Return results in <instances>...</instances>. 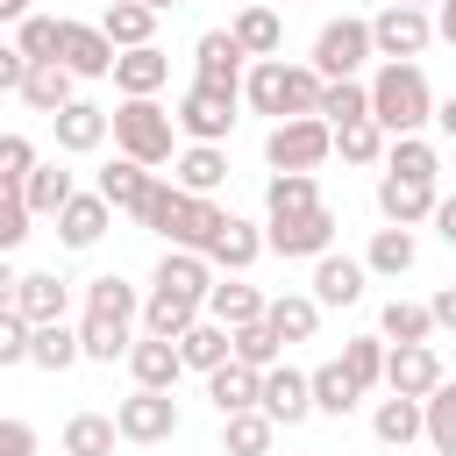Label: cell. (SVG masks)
Wrapping results in <instances>:
<instances>
[{"mask_svg": "<svg viewBox=\"0 0 456 456\" xmlns=\"http://www.w3.org/2000/svg\"><path fill=\"white\" fill-rule=\"evenodd\" d=\"M321 93H328V78H321L314 64H285V57H264V64H249V78H242L249 114H271V128H278V121H299V114H321Z\"/></svg>", "mask_w": 456, "mask_h": 456, "instance_id": "obj_1", "label": "cell"}, {"mask_svg": "<svg viewBox=\"0 0 456 456\" xmlns=\"http://www.w3.org/2000/svg\"><path fill=\"white\" fill-rule=\"evenodd\" d=\"M435 86H428V71L420 64H378L370 71V121L385 128V135H420L428 121H435Z\"/></svg>", "mask_w": 456, "mask_h": 456, "instance_id": "obj_2", "label": "cell"}, {"mask_svg": "<svg viewBox=\"0 0 456 456\" xmlns=\"http://www.w3.org/2000/svg\"><path fill=\"white\" fill-rule=\"evenodd\" d=\"M171 128H178V114L171 107H157V100H121L114 107V150L121 157H135V164H178L171 157Z\"/></svg>", "mask_w": 456, "mask_h": 456, "instance_id": "obj_3", "label": "cell"}, {"mask_svg": "<svg viewBox=\"0 0 456 456\" xmlns=\"http://www.w3.org/2000/svg\"><path fill=\"white\" fill-rule=\"evenodd\" d=\"M328 157H335V128H328L321 114L278 121V128L264 135V164H271V171H314V164H328Z\"/></svg>", "mask_w": 456, "mask_h": 456, "instance_id": "obj_4", "label": "cell"}, {"mask_svg": "<svg viewBox=\"0 0 456 456\" xmlns=\"http://www.w3.org/2000/svg\"><path fill=\"white\" fill-rule=\"evenodd\" d=\"M363 57H378L370 21H363V14H342V21H328V28L314 36V57H306V64H314L321 78H356Z\"/></svg>", "mask_w": 456, "mask_h": 456, "instance_id": "obj_5", "label": "cell"}, {"mask_svg": "<svg viewBox=\"0 0 456 456\" xmlns=\"http://www.w3.org/2000/svg\"><path fill=\"white\" fill-rule=\"evenodd\" d=\"M370 43H378V57L385 64H413L428 43H435V14L428 7H385V14H370Z\"/></svg>", "mask_w": 456, "mask_h": 456, "instance_id": "obj_6", "label": "cell"}, {"mask_svg": "<svg viewBox=\"0 0 456 456\" xmlns=\"http://www.w3.org/2000/svg\"><path fill=\"white\" fill-rule=\"evenodd\" d=\"M235 100H242V93H228V86H200V78H192V86L178 93L171 114H178V128H185L192 142H221V135L235 128Z\"/></svg>", "mask_w": 456, "mask_h": 456, "instance_id": "obj_7", "label": "cell"}, {"mask_svg": "<svg viewBox=\"0 0 456 456\" xmlns=\"http://www.w3.org/2000/svg\"><path fill=\"white\" fill-rule=\"evenodd\" d=\"M114 428H121V442H142V449H150V442H171V435H178V399L135 385V392L114 406Z\"/></svg>", "mask_w": 456, "mask_h": 456, "instance_id": "obj_8", "label": "cell"}, {"mask_svg": "<svg viewBox=\"0 0 456 456\" xmlns=\"http://www.w3.org/2000/svg\"><path fill=\"white\" fill-rule=\"evenodd\" d=\"M264 242H271V256H328L335 249V207H314V214H285V221H271L264 228Z\"/></svg>", "mask_w": 456, "mask_h": 456, "instance_id": "obj_9", "label": "cell"}, {"mask_svg": "<svg viewBox=\"0 0 456 456\" xmlns=\"http://www.w3.org/2000/svg\"><path fill=\"white\" fill-rule=\"evenodd\" d=\"M57 64H64L71 78H114L121 50L107 43L100 21H71V14H64V50H57Z\"/></svg>", "mask_w": 456, "mask_h": 456, "instance_id": "obj_10", "label": "cell"}, {"mask_svg": "<svg viewBox=\"0 0 456 456\" xmlns=\"http://www.w3.org/2000/svg\"><path fill=\"white\" fill-rule=\"evenodd\" d=\"M449 378H442V356H435V342H406V349H392V363H385V392H399V399H435Z\"/></svg>", "mask_w": 456, "mask_h": 456, "instance_id": "obj_11", "label": "cell"}, {"mask_svg": "<svg viewBox=\"0 0 456 456\" xmlns=\"http://www.w3.org/2000/svg\"><path fill=\"white\" fill-rule=\"evenodd\" d=\"M242 57H249V50L235 43V28H207V36L192 43V78H200V86H228V93H242V78H249Z\"/></svg>", "mask_w": 456, "mask_h": 456, "instance_id": "obj_12", "label": "cell"}, {"mask_svg": "<svg viewBox=\"0 0 456 456\" xmlns=\"http://www.w3.org/2000/svg\"><path fill=\"white\" fill-rule=\"evenodd\" d=\"M0 306H14V314H28L36 328H50V321H64V306H71V285L57 278V271H21L14 285H7V299Z\"/></svg>", "mask_w": 456, "mask_h": 456, "instance_id": "obj_13", "label": "cell"}, {"mask_svg": "<svg viewBox=\"0 0 456 456\" xmlns=\"http://www.w3.org/2000/svg\"><path fill=\"white\" fill-rule=\"evenodd\" d=\"M435 207H442V192H435L428 178H399V171H385V178H378V214H385L392 228L435 221Z\"/></svg>", "mask_w": 456, "mask_h": 456, "instance_id": "obj_14", "label": "cell"}, {"mask_svg": "<svg viewBox=\"0 0 456 456\" xmlns=\"http://www.w3.org/2000/svg\"><path fill=\"white\" fill-rule=\"evenodd\" d=\"M50 135H57V150H64V157H93V150L114 135V114H107V107H93V100H71V107L50 121Z\"/></svg>", "mask_w": 456, "mask_h": 456, "instance_id": "obj_15", "label": "cell"}, {"mask_svg": "<svg viewBox=\"0 0 456 456\" xmlns=\"http://www.w3.org/2000/svg\"><path fill=\"white\" fill-rule=\"evenodd\" d=\"M264 413H271L278 428H299V420L314 413V370H292V363L264 370Z\"/></svg>", "mask_w": 456, "mask_h": 456, "instance_id": "obj_16", "label": "cell"}, {"mask_svg": "<svg viewBox=\"0 0 456 456\" xmlns=\"http://www.w3.org/2000/svg\"><path fill=\"white\" fill-rule=\"evenodd\" d=\"M164 86H171V57H164L157 43L121 50V64H114V93H121V100H157Z\"/></svg>", "mask_w": 456, "mask_h": 456, "instance_id": "obj_17", "label": "cell"}, {"mask_svg": "<svg viewBox=\"0 0 456 456\" xmlns=\"http://www.w3.org/2000/svg\"><path fill=\"white\" fill-rule=\"evenodd\" d=\"M200 321H207V299L171 292V285H150V299H142V328H150V335L178 342V335H185V328H200Z\"/></svg>", "mask_w": 456, "mask_h": 456, "instance_id": "obj_18", "label": "cell"}, {"mask_svg": "<svg viewBox=\"0 0 456 456\" xmlns=\"http://www.w3.org/2000/svg\"><path fill=\"white\" fill-rule=\"evenodd\" d=\"M264 249H271V242H264V228H249L242 214H228V221L214 228V242H207V264H214V271H235V278H242V271H249V264H256Z\"/></svg>", "mask_w": 456, "mask_h": 456, "instance_id": "obj_19", "label": "cell"}, {"mask_svg": "<svg viewBox=\"0 0 456 456\" xmlns=\"http://www.w3.org/2000/svg\"><path fill=\"white\" fill-rule=\"evenodd\" d=\"M228 221V207H214V200H200V192H185L178 200V214H171V228H164V242L171 249H200L207 256V242H214V228Z\"/></svg>", "mask_w": 456, "mask_h": 456, "instance_id": "obj_20", "label": "cell"}, {"mask_svg": "<svg viewBox=\"0 0 456 456\" xmlns=\"http://www.w3.org/2000/svg\"><path fill=\"white\" fill-rule=\"evenodd\" d=\"M363 278H370L363 256H335V249H328V256L314 264V299H321V306H356V299H363Z\"/></svg>", "mask_w": 456, "mask_h": 456, "instance_id": "obj_21", "label": "cell"}, {"mask_svg": "<svg viewBox=\"0 0 456 456\" xmlns=\"http://www.w3.org/2000/svg\"><path fill=\"white\" fill-rule=\"evenodd\" d=\"M178 370H185V356H178V342H164V335H142V342L128 349V378H135L142 392H171Z\"/></svg>", "mask_w": 456, "mask_h": 456, "instance_id": "obj_22", "label": "cell"}, {"mask_svg": "<svg viewBox=\"0 0 456 456\" xmlns=\"http://www.w3.org/2000/svg\"><path fill=\"white\" fill-rule=\"evenodd\" d=\"M150 185H157V171H150V164H135V157H114V164H107V171L93 178V192H100V200H107L114 214H135Z\"/></svg>", "mask_w": 456, "mask_h": 456, "instance_id": "obj_23", "label": "cell"}, {"mask_svg": "<svg viewBox=\"0 0 456 456\" xmlns=\"http://www.w3.org/2000/svg\"><path fill=\"white\" fill-rule=\"evenodd\" d=\"M271 314V299L256 292V285H242V278H214V292H207V321H221V328H249V321H264Z\"/></svg>", "mask_w": 456, "mask_h": 456, "instance_id": "obj_24", "label": "cell"}, {"mask_svg": "<svg viewBox=\"0 0 456 456\" xmlns=\"http://www.w3.org/2000/svg\"><path fill=\"white\" fill-rule=\"evenodd\" d=\"M178 356H185V370L214 378L221 363H235V328H221V321H200V328H185V335H178Z\"/></svg>", "mask_w": 456, "mask_h": 456, "instance_id": "obj_25", "label": "cell"}, {"mask_svg": "<svg viewBox=\"0 0 456 456\" xmlns=\"http://www.w3.org/2000/svg\"><path fill=\"white\" fill-rule=\"evenodd\" d=\"M207 399H214L221 420H228V413H249V406H264V370H249V363H221V370L207 378Z\"/></svg>", "mask_w": 456, "mask_h": 456, "instance_id": "obj_26", "label": "cell"}, {"mask_svg": "<svg viewBox=\"0 0 456 456\" xmlns=\"http://www.w3.org/2000/svg\"><path fill=\"white\" fill-rule=\"evenodd\" d=\"M171 178H178L185 192L214 200V192H221V178H228V157H221V142H185V150H178V164H171Z\"/></svg>", "mask_w": 456, "mask_h": 456, "instance_id": "obj_27", "label": "cell"}, {"mask_svg": "<svg viewBox=\"0 0 456 456\" xmlns=\"http://www.w3.org/2000/svg\"><path fill=\"white\" fill-rule=\"evenodd\" d=\"M370 435L385 442V449H406V442H420L428 435V406L420 399H378V413H370Z\"/></svg>", "mask_w": 456, "mask_h": 456, "instance_id": "obj_28", "label": "cell"}, {"mask_svg": "<svg viewBox=\"0 0 456 456\" xmlns=\"http://www.w3.org/2000/svg\"><path fill=\"white\" fill-rule=\"evenodd\" d=\"M100 28H107L114 50H142V43H157V7H142V0H114V7H100Z\"/></svg>", "mask_w": 456, "mask_h": 456, "instance_id": "obj_29", "label": "cell"}, {"mask_svg": "<svg viewBox=\"0 0 456 456\" xmlns=\"http://www.w3.org/2000/svg\"><path fill=\"white\" fill-rule=\"evenodd\" d=\"M71 86H78V78H71L64 64H36V71H28V86H21V107H28V114H43V121H57V114L78 100Z\"/></svg>", "mask_w": 456, "mask_h": 456, "instance_id": "obj_30", "label": "cell"}, {"mask_svg": "<svg viewBox=\"0 0 456 456\" xmlns=\"http://www.w3.org/2000/svg\"><path fill=\"white\" fill-rule=\"evenodd\" d=\"M314 207H328L321 185H314V171H271V185H264V214H271V221H285V214H314Z\"/></svg>", "mask_w": 456, "mask_h": 456, "instance_id": "obj_31", "label": "cell"}, {"mask_svg": "<svg viewBox=\"0 0 456 456\" xmlns=\"http://www.w3.org/2000/svg\"><path fill=\"white\" fill-rule=\"evenodd\" d=\"M107 221H114V207H107L100 192H78V200L57 214V235H64V249H93V242L107 235Z\"/></svg>", "mask_w": 456, "mask_h": 456, "instance_id": "obj_32", "label": "cell"}, {"mask_svg": "<svg viewBox=\"0 0 456 456\" xmlns=\"http://www.w3.org/2000/svg\"><path fill=\"white\" fill-rule=\"evenodd\" d=\"M264 321H271V335H278L285 349H292V342H314V328H321V299H314V292H278Z\"/></svg>", "mask_w": 456, "mask_h": 456, "instance_id": "obj_33", "label": "cell"}, {"mask_svg": "<svg viewBox=\"0 0 456 456\" xmlns=\"http://www.w3.org/2000/svg\"><path fill=\"white\" fill-rule=\"evenodd\" d=\"M78 342H86V363H114V356L135 349V321H121V314H86V321H78Z\"/></svg>", "mask_w": 456, "mask_h": 456, "instance_id": "obj_34", "label": "cell"}, {"mask_svg": "<svg viewBox=\"0 0 456 456\" xmlns=\"http://www.w3.org/2000/svg\"><path fill=\"white\" fill-rule=\"evenodd\" d=\"M271 442H278V420H271L264 406L221 420V456H271Z\"/></svg>", "mask_w": 456, "mask_h": 456, "instance_id": "obj_35", "label": "cell"}, {"mask_svg": "<svg viewBox=\"0 0 456 456\" xmlns=\"http://www.w3.org/2000/svg\"><path fill=\"white\" fill-rule=\"evenodd\" d=\"M150 285H171V292L207 299V292H214V264H207L200 249H164V264L150 271Z\"/></svg>", "mask_w": 456, "mask_h": 456, "instance_id": "obj_36", "label": "cell"}, {"mask_svg": "<svg viewBox=\"0 0 456 456\" xmlns=\"http://www.w3.org/2000/svg\"><path fill=\"white\" fill-rule=\"evenodd\" d=\"M228 28H235V43L249 50V64H264V57H278V50H285V21H278L271 7H242Z\"/></svg>", "mask_w": 456, "mask_h": 456, "instance_id": "obj_37", "label": "cell"}, {"mask_svg": "<svg viewBox=\"0 0 456 456\" xmlns=\"http://www.w3.org/2000/svg\"><path fill=\"white\" fill-rule=\"evenodd\" d=\"M413 256H420L413 228H378V235H370V249H363L370 278H406V271H413Z\"/></svg>", "mask_w": 456, "mask_h": 456, "instance_id": "obj_38", "label": "cell"}, {"mask_svg": "<svg viewBox=\"0 0 456 456\" xmlns=\"http://www.w3.org/2000/svg\"><path fill=\"white\" fill-rule=\"evenodd\" d=\"M378 335H385L392 349H406V342H428V335H435V306H420V299H385V314H378Z\"/></svg>", "mask_w": 456, "mask_h": 456, "instance_id": "obj_39", "label": "cell"}, {"mask_svg": "<svg viewBox=\"0 0 456 456\" xmlns=\"http://www.w3.org/2000/svg\"><path fill=\"white\" fill-rule=\"evenodd\" d=\"M356 399H363V385L342 370V356L314 370V413H328V420H349V406H356Z\"/></svg>", "mask_w": 456, "mask_h": 456, "instance_id": "obj_40", "label": "cell"}, {"mask_svg": "<svg viewBox=\"0 0 456 456\" xmlns=\"http://www.w3.org/2000/svg\"><path fill=\"white\" fill-rule=\"evenodd\" d=\"M114 442H121L114 413H71L64 420V456H114Z\"/></svg>", "mask_w": 456, "mask_h": 456, "instance_id": "obj_41", "label": "cell"}, {"mask_svg": "<svg viewBox=\"0 0 456 456\" xmlns=\"http://www.w3.org/2000/svg\"><path fill=\"white\" fill-rule=\"evenodd\" d=\"M321 121H328V128L370 121V86H363V78H328V93H321Z\"/></svg>", "mask_w": 456, "mask_h": 456, "instance_id": "obj_42", "label": "cell"}, {"mask_svg": "<svg viewBox=\"0 0 456 456\" xmlns=\"http://www.w3.org/2000/svg\"><path fill=\"white\" fill-rule=\"evenodd\" d=\"M78 356H86V342H78V328H64V321H50V328H36V349H28V363H36V370H50V378H57V370H71Z\"/></svg>", "mask_w": 456, "mask_h": 456, "instance_id": "obj_43", "label": "cell"}, {"mask_svg": "<svg viewBox=\"0 0 456 456\" xmlns=\"http://www.w3.org/2000/svg\"><path fill=\"white\" fill-rule=\"evenodd\" d=\"M14 50H21L28 64H57V50H64V14H28V21L14 28Z\"/></svg>", "mask_w": 456, "mask_h": 456, "instance_id": "obj_44", "label": "cell"}, {"mask_svg": "<svg viewBox=\"0 0 456 456\" xmlns=\"http://www.w3.org/2000/svg\"><path fill=\"white\" fill-rule=\"evenodd\" d=\"M385 363H392V349H385V335H349L342 342V370L370 392V385H385Z\"/></svg>", "mask_w": 456, "mask_h": 456, "instance_id": "obj_45", "label": "cell"}, {"mask_svg": "<svg viewBox=\"0 0 456 456\" xmlns=\"http://www.w3.org/2000/svg\"><path fill=\"white\" fill-rule=\"evenodd\" d=\"M21 192H28V207H36V214H64V207L78 200V185H71V171H64V164H36V178H28Z\"/></svg>", "mask_w": 456, "mask_h": 456, "instance_id": "obj_46", "label": "cell"}, {"mask_svg": "<svg viewBox=\"0 0 456 456\" xmlns=\"http://www.w3.org/2000/svg\"><path fill=\"white\" fill-rule=\"evenodd\" d=\"M335 150H342V164H385L392 135L378 121H349V128H335Z\"/></svg>", "mask_w": 456, "mask_h": 456, "instance_id": "obj_47", "label": "cell"}, {"mask_svg": "<svg viewBox=\"0 0 456 456\" xmlns=\"http://www.w3.org/2000/svg\"><path fill=\"white\" fill-rule=\"evenodd\" d=\"M385 171H399V178H428V185H435L442 157H435V142H420V135H392V150H385Z\"/></svg>", "mask_w": 456, "mask_h": 456, "instance_id": "obj_48", "label": "cell"}, {"mask_svg": "<svg viewBox=\"0 0 456 456\" xmlns=\"http://www.w3.org/2000/svg\"><path fill=\"white\" fill-rule=\"evenodd\" d=\"M235 363H249V370H278V363H285V342L271 335V321L235 328Z\"/></svg>", "mask_w": 456, "mask_h": 456, "instance_id": "obj_49", "label": "cell"}, {"mask_svg": "<svg viewBox=\"0 0 456 456\" xmlns=\"http://www.w3.org/2000/svg\"><path fill=\"white\" fill-rule=\"evenodd\" d=\"M178 200H185V185H178V178H157V185L142 192V207H135V228L164 235V228H171V214H178Z\"/></svg>", "mask_w": 456, "mask_h": 456, "instance_id": "obj_50", "label": "cell"}, {"mask_svg": "<svg viewBox=\"0 0 456 456\" xmlns=\"http://www.w3.org/2000/svg\"><path fill=\"white\" fill-rule=\"evenodd\" d=\"M428 406V442H435V456H456V385H442L435 399H420Z\"/></svg>", "mask_w": 456, "mask_h": 456, "instance_id": "obj_51", "label": "cell"}, {"mask_svg": "<svg viewBox=\"0 0 456 456\" xmlns=\"http://www.w3.org/2000/svg\"><path fill=\"white\" fill-rule=\"evenodd\" d=\"M28 221H36V207H28V192H21V185H0V249H21V235H28Z\"/></svg>", "mask_w": 456, "mask_h": 456, "instance_id": "obj_52", "label": "cell"}, {"mask_svg": "<svg viewBox=\"0 0 456 456\" xmlns=\"http://www.w3.org/2000/svg\"><path fill=\"white\" fill-rule=\"evenodd\" d=\"M36 178V142L14 128V135H0V185H28Z\"/></svg>", "mask_w": 456, "mask_h": 456, "instance_id": "obj_53", "label": "cell"}, {"mask_svg": "<svg viewBox=\"0 0 456 456\" xmlns=\"http://www.w3.org/2000/svg\"><path fill=\"white\" fill-rule=\"evenodd\" d=\"M28 71H36V64H28V57H21L14 43H7V50H0V93H14V100H21V86H28Z\"/></svg>", "mask_w": 456, "mask_h": 456, "instance_id": "obj_54", "label": "cell"}, {"mask_svg": "<svg viewBox=\"0 0 456 456\" xmlns=\"http://www.w3.org/2000/svg\"><path fill=\"white\" fill-rule=\"evenodd\" d=\"M0 456H36V428L28 420H0Z\"/></svg>", "mask_w": 456, "mask_h": 456, "instance_id": "obj_55", "label": "cell"}, {"mask_svg": "<svg viewBox=\"0 0 456 456\" xmlns=\"http://www.w3.org/2000/svg\"><path fill=\"white\" fill-rule=\"evenodd\" d=\"M428 306H435V328H456V285H442Z\"/></svg>", "mask_w": 456, "mask_h": 456, "instance_id": "obj_56", "label": "cell"}, {"mask_svg": "<svg viewBox=\"0 0 456 456\" xmlns=\"http://www.w3.org/2000/svg\"><path fill=\"white\" fill-rule=\"evenodd\" d=\"M435 235H442V242H449V249H456V192H449V200H442V207H435Z\"/></svg>", "mask_w": 456, "mask_h": 456, "instance_id": "obj_57", "label": "cell"}, {"mask_svg": "<svg viewBox=\"0 0 456 456\" xmlns=\"http://www.w3.org/2000/svg\"><path fill=\"white\" fill-rule=\"evenodd\" d=\"M435 36H442V43H456V0H442V7H435Z\"/></svg>", "mask_w": 456, "mask_h": 456, "instance_id": "obj_58", "label": "cell"}, {"mask_svg": "<svg viewBox=\"0 0 456 456\" xmlns=\"http://www.w3.org/2000/svg\"><path fill=\"white\" fill-rule=\"evenodd\" d=\"M435 128H442V135H449V142H456V93H449V100H442V107H435Z\"/></svg>", "mask_w": 456, "mask_h": 456, "instance_id": "obj_59", "label": "cell"}, {"mask_svg": "<svg viewBox=\"0 0 456 456\" xmlns=\"http://www.w3.org/2000/svg\"><path fill=\"white\" fill-rule=\"evenodd\" d=\"M28 14H36V7H28V0H0V21H14V28H21V21H28Z\"/></svg>", "mask_w": 456, "mask_h": 456, "instance_id": "obj_60", "label": "cell"}, {"mask_svg": "<svg viewBox=\"0 0 456 456\" xmlns=\"http://www.w3.org/2000/svg\"><path fill=\"white\" fill-rule=\"evenodd\" d=\"M142 7H157V14H171V7H178V0H142Z\"/></svg>", "mask_w": 456, "mask_h": 456, "instance_id": "obj_61", "label": "cell"}, {"mask_svg": "<svg viewBox=\"0 0 456 456\" xmlns=\"http://www.w3.org/2000/svg\"><path fill=\"white\" fill-rule=\"evenodd\" d=\"M399 7H442V0H399Z\"/></svg>", "mask_w": 456, "mask_h": 456, "instance_id": "obj_62", "label": "cell"}, {"mask_svg": "<svg viewBox=\"0 0 456 456\" xmlns=\"http://www.w3.org/2000/svg\"><path fill=\"white\" fill-rule=\"evenodd\" d=\"M100 7H114V0H100Z\"/></svg>", "mask_w": 456, "mask_h": 456, "instance_id": "obj_63", "label": "cell"}]
</instances>
